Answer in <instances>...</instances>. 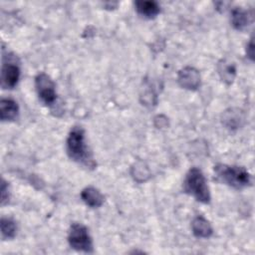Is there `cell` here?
<instances>
[{
  "mask_svg": "<svg viewBox=\"0 0 255 255\" xmlns=\"http://www.w3.org/2000/svg\"><path fill=\"white\" fill-rule=\"evenodd\" d=\"M19 112L18 105L11 99H2L0 102V118L2 121H13Z\"/></svg>",
  "mask_w": 255,
  "mask_h": 255,
  "instance_id": "obj_9",
  "label": "cell"
},
{
  "mask_svg": "<svg viewBox=\"0 0 255 255\" xmlns=\"http://www.w3.org/2000/svg\"><path fill=\"white\" fill-rule=\"evenodd\" d=\"M215 172L218 179L236 189L246 187L251 181L249 172L241 166L218 164L215 167Z\"/></svg>",
  "mask_w": 255,
  "mask_h": 255,
  "instance_id": "obj_2",
  "label": "cell"
},
{
  "mask_svg": "<svg viewBox=\"0 0 255 255\" xmlns=\"http://www.w3.org/2000/svg\"><path fill=\"white\" fill-rule=\"evenodd\" d=\"M35 86L39 98L46 105H52L56 100L55 84L51 78L45 74H39L35 79Z\"/></svg>",
  "mask_w": 255,
  "mask_h": 255,
  "instance_id": "obj_5",
  "label": "cell"
},
{
  "mask_svg": "<svg viewBox=\"0 0 255 255\" xmlns=\"http://www.w3.org/2000/svg\"><path fill=\"white\" fill-rule=\"evenodd\" d=\"M81 197L83 201L90 207H99L104 202L103 194L93 186L84 188L81 192Z\"/></svg>",
  "mask_w": 255,
  "mask_h": 255,
  "instance_id": "obj_10",
  "label": "cell"
},
{
  "mask_svg": "<svg viewBox=\"0 0 255 255\" xmlns=\"http://www.w3.org/2000/svg\"><path fill=\"white\" fill-rule=\"evenodd\" d=\"M8 186L6 184V182L3 180L2 182V186H1V200H2V204L5 203V200H7L8 198Z\"/></svg>",
  "mask_w": 255,
  "mask_h": 255,
  "instance_id": "obj_15",
  "label": "cell"
},
{
  "mask_svg": "<svg viewBox=\"0 0 255 255\" xmlns=\"http://www.w3.org/2000/svg\"><path fill=\"white\" fill-rule=\"evenodd\" d=\"M253 14L241 8H235L231 13V23L237 30H244L252 22Z\"/></svg>",
  "mask_w": 255,
  "mask_h": 255,
  "instance_id": "obj_8",
  "label": "cell"
},
{
  "mask_svg": "<svg viewBox=\"0 0 255 255\" xmlns=\"http://www.w3.org/2000/svg\"><path fill=\"white\" fill-rule=\"evenodd\" d=\"M68 241L70 246L78 251L92 252L93 242L86 226L81 223H74L69 231Z\"/></svg>",
  "mask_w": 255,
  "mask_h": 255,
  "instance_id": "obj_4",
  "label": "cell"
},
{
  "mask_svg": "<svg viewBox=\"0 0 255 255\" xmlns=\"http://www.w3.org/2000/svg\"><path fill=\"white\" fill-rule=\"evenodd\" d=\"M177 81L182 88L188 90H195L200 84L199 73L194 68L185 67L179 71Z\"/></svg>",
  "mask_w": 255,
  "mask_h": 255,
  "instance_id": "obj_7",
  "label": "cell"
},
{
  "mask_svg": "<svg viewBox=\"0 0 255 255\" xmlns=\"http://www.w3.org/2000/svg\"><path fill=\"white\" fill-rule=\"evenodd\" d=\"M192 232L196 237L207 238L212 234V227L210 223L202 216H196L191 223Z\"/></svg>",
  "mask_w": 255,
  "mask_h": 255,
  "instance_id": "obj_11",
  "label": "cell"
},
{
  "mask_svg": "<svg viewBox=\"0 0 255 255\" xmlns=\"http://www.w3.org/2000/svg\"><path fill=\"white\" fill-rule=\"evenodd\" d=\"M219 74L223 81L231 83L235 76V68L233 65H219Z\"/></svg>",
  "mask_w": 255,
  "mask_h": 255,
  "instance_id": "obj_14",
  "label": "cell"
},
{
  "mask_svg": "<svg viewBox=\"0 0 255 255\" xmlns=\"http://www.w3.org/2000/svg\"><path fill=\"white\" fill-rule=\"evenodd\" d=\"M134 5L137 13L145 18H153L159 13V6L155 1H136Z\"/></svg>",
  "mask_w": 255,
  "mask_h": 255,
  "instance_id": "obj_12",
  "label": "cell"
},
{
  "mask_svg": "<svg viewBox=\"0 0 255 255\" xmlns=\"http://www.w3.org/2000/svg\"><path fill=\"white\" fill-rule=\"evenodd\" d=\"M184 190L202 203H208L210 200V193L205 177L201 170L196 167L190 168L187 172L184 180Z\"/></svg>",
  "mask_w": 255,
  "mask_h": 255,
  "instance_id": "obj_3",
  "label": "cell"
},
{
  "mask_svg": "<svg viewBox=\"0 0 255 255\" xmlns=\"http://www.w3.org/2000/svg\"><path fill=\"white\" fill-rule=\"evenodd\" d=\"M1 233L3 238H13L16 235L17 226L13 219L8 217H2L1 218Z\"/></svg>",
  "mask_w": 255,
  "mask_h": 255,
  "instance_id": "obj_13",
  "label": "cell"
},
{
  "mask_svg": "<svg viewBox=\"0 0 255 255\" xmlns=\"http://www.w3.org/2000/svg\"><path fill=\"white\" fill-rule=\"evenodd\" d=\"M246 52H247L248 57H249L251 60H253V56H254V49H253V40H252V39H250L249 43L247 44Z\"/></svg>",
  "mask_w": 255,
  "mask_h": 255,
  "instance_id": "obj_16",
  "label": "cell"
},
{
  "mask_svg": "<svg viewBox=\"0 0 255 255\" xmlns=\"http://www.w3.org/2000/svg\"><path fill=\"white\" fill-rule=\"evenodd\" d=\"M20 77V69L16 63L11 61L4 63L2 66L1 72V84L2 87L5 89H12L14 88L19 80Z\"/></svg>",
  "mask_w": 255,
  "mask_h": 255,
  "instance_id": "obj_6",
  "label": "cell"
},
{
  "mask_svg": "<svg viewBox=\"0 0 255 255\" xmlns=\"http://www.w3.org/2000/svg\"><path fill=\"white\" fill-rule=\"evenodd\" d=\"M67 151L69 156L89 167H95L96 162L86 144L85 132L82 128L74 127L67 138Z\"/></svg>",
  "mask_w": 255,
  "mask_h": 255,
  "instance_id": "obj_1",
  "label": "cell"
}]
</instances>
